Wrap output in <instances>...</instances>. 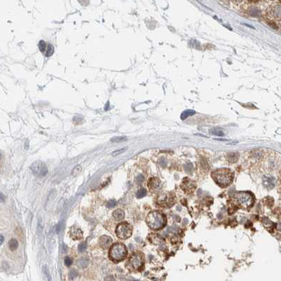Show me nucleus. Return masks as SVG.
Masks as SVG:
<instances>
[{
  "label": "nucleus",
  "instance_id": "6ab92c4d",
  "mask_svg": "<svg viewBox=\"0 0 281 281\" xmlns=\"http://www.w3.org/2000/svg\"><path fill=\"white\" fill-rule=\"evenodd\" d=\"M127 140V136H115V137L112 138L111 139V141L114 143H120V142H123V141H125Z\"/></svg>",
  "mask_w": 281,
  "mask_h": 281
},
{
  "label": "nucleus",
  "instance_id": "412c9836",
  "mask_svg": "<svg viewBox=\"0 0 281 281\" xmlns=\"http://www.w3.org/2000/svg\"><path fill=\"white\" fill-rule=\"evenodd\" d=\"M38 47L39 49L40 50L41 52H45V51L46 50V43L44 40H41L38 43Z\"/></svg>",
  "mask_w": 281,
  "mask_h": 281
},
{
  "label": "nucleus",
  "instance_id": "c85d7f7f",
  "mask_svg": "<svg viewBox=\"0 0 281 281\" xmlns=\"http://www.w3.org/2000/svg\"><path fill=\"white\" fill-rule=\"evenodd\" d=\"M64 264L67 266H70L72 264V259L69 256H67L65 258H64Z\"/></svg>",
  "mask_w": 281,
  "mask_h": 281
},
{
  "label": "nucleus",
  "instance_id": "2f4dec72",
  "mask_svg": "<svg viewBox=\"0 0 281 281\" xmlns=\"http://www.w3.org/2000/svg\"><path fill=\"white\" fill-rule=\"evenodd\" d=\"M105 281H115V278L112 277V276H107V277L106 278Z\"/></svg>",
  "mask_w": 281,
  "mask_h": 281
},
{
  "label": "nucleus",
  "instance_id": "6e6552de",
  "mask_svg": "<svg viewBox=\"0 0 281 281\" xmlns=\"http://www.w3.org/2000/svg\"><path fill=\"white\" fill-rule=\"evenodd\" d=\"M158 202L159 205H160L161 206H170L172 205V204H173L174 199L170 194H160L159 196L158 199Z\"/></svg>",
  "mask_w": 281,
  "mask_h": 281
},
{
  "label": "nucleus",
  "instance_id": "c756f323",
  "mask_svg": "<svg viewBox=\"0 0 281 281\" xmlns=\"http://www.w3.org/2000/svg\"><path fill=\"white\" fill-rule=\"evenodd\" d=\"M144 180V177L142 175H139V176H137V177H136V181H137L138 182H142Z\"/></svg>",
  "mask_w": 281,
  "mask_h": 281
},
{
  "label": "nucleus",
  "instance_id": "39448f33",
  "mask_svg": "<svg viewBox=\"0 0 281 281\" xmlns=\"http://www.w3.org/2000/svg\"><path fill=\"white\" fill-rule=\"evenodd\" d=\"M236 199L238 204L246 209L250 208L254 204L253 196L248 192H239L236 196Z\"/></svg>",
  "mask_w": 281,
  "mask_h": 281
},
{
  "label": "nucleus",
  "instance_id": "0eeeda50",
  "mask_svg": "<svg viewBox=\"0 0 281 281\" xmlns=\"http://www.w3.org/2000/svg\"><path fill=\"white\" fill-rule=\"evenodd\" d=\"M129 262L133 269L139 270L144 266V257L141 254L134 253L129 258Z\"/></svg>",
  "mask_w": 281,
  "mask_h": 281
},
{
  "label": "nucleus",
  "instance_id": "f257e3e1",
  "mask_svg": "<svg viewBox=\"0 0 281 281\" xmlns=\"http://www.w3.org/2000/svg\"><path fill=\"white\" fill-rule=\"evenodd\" d=\"M146 223L151 229L160 230L166 224V218L161 212L153 211L148 213L146 218Z\"/></svg>",
  "mask_w": 281,
  "mask_h": 281
},
{
  "label": "nucleus",
  "instance_id": "1a4fd4ad",
  "mask_svg": "<svg viewBox=\"0 0 281 281\" xmlns=\"http://www.w3.org/2000/svg\"><path fill=\"white\" fill-rule=\"evenodd\" d=\"M148 187L151 192H157L162 189V183L159 179L153 177V178L150 179Z\"/></svg>",
  "mask_w": 281,
  "mask_h": 281
},
{
  "label": "nucleus",
  "instance_id": "bb28decb",
  "mask_svg": "<svg viewBox=\"0 0 281 281\" xmlns=\"http://www.w3.org/2000/svg\"><path fill=\"white\" fill-rule=\"evenodd\" d=\"M86 243L85 242H82L79 244V246H78V249H79V251L80 252H83L85 249H86Z\"/></svg>",
  "mask_w": 281,
  "mask_h": 281
},
{
  "label": "nucleus",
  "instance_id": "7ed1b4c3",
  "mask_svg": "<svg viewBox=\"0 0 281 281\" xmlns=\"http://www.w3.org/2000/svg\"><path fill=\"white\" fill-rule=\"evenodd\" d=\"M127 256V249L124 244L117 242L111 246L109 251V256L115 262L123 261Z\"/></svg>",
  "mask_w": 281,
  "mask_h": 281
},
{
  "label": "nucleus",
  "instance_id": "473e14b6",
  "mask_svg": "<svg viewBox=\"0 0 281 281\" xmlns=\"http://www.w3.org/2000/svg\"><path fill=\"white\" fill-rule=\"evenodd\" d=\"M3 241H4V237L3 235H1V244H2Z\"/></svg>",
  "mask_w": 281,
  "mask_h": 281
},
{
  "label": "nucleus",
  "instance_id": "9b49d317",
  "mask_svg": "<svg viewBox=\"0 0 281 281\" xmlns=\"http://www.w3.org/2000/svg\"><path fill=\"white\" fill-rule=\"evenodd\" d=\"M112 242V240L110 237L107 235H103L99 239V244L103 249H107L109 247L111 243Z\"/></svg>",
  "mask_w": 281,
  "mask_h": 281
},
{
  "label": "nucleus",
  "instance_id": "393cba45",
  "mask_svg": "<svg viewBox=\"0 0 281 281\" xmlns=\"http://www.w3.org/2000/svg\"><path fill=\"white\" fill-rule=\"evenodd\" d=\"M116 204H117V201H115V199H112L110 200V201H108L107 204V206L109 208H114V207L116 206Z\"/></svg>",
  "mask_w": 281,
  "mask_h": 281
},
{
  "label": "nucleus",
  "instance_id": "ddd939ff",
  "mask_svg": "<svg viewBox=\"0 0 281 281\" xmlns=\"http://www.w3.org/2000/svg\"><path fill=\"white\" fill-rule=\"evenodd\" d=\"M275 179L273 177H269L264 176L263 177V183L264 185L265 186L266 188L268 189H271L274 187L275 186Z\"/></svg>",
  "mask_w": 281,
  "mask_h": 281
},
{
  "label": "nucleus",
  "instance_id": "a211bd4d",
  "mask_svg": "<svg viewBox=\"0 0 281 281\" xmlns=\"http://www.w3.org/2000/svg\"><path fill=\"white\" fill-rule=\"evenodd\" d=\"M55 52V47L52 44H48L47 50L45 52V57H49L52 56V54Z\"/></svg>",
  "mask_w": 281,
  "mask_h": 281
},
{
  "label": "nucleus",
  "instance_id": "72a5a7b5",
  "mask_svg": "<svg viewBox=\"0 0 281 281\" xmlns=\"http://www.w3.org/2000/svg\"><path fill=\"white\" fill-rule=\"evenodd\" d=\"M280 3H281V1H280Z\"/></svg>",
  "mask_w": 281,
  "mask_h": 281
},
{
  "label": "nucleus",
  "instance_id": "2eb2a0df",
  "mask_svg": "<svg viewBox=\"0 0 281 281\" xmlns=\"http://www.w3.org/2000/svg\"><path fill=\"white\" fill-rule=\"evenodd\" d=\"M227 159L231 163H234L237 162L239 159V154L237 153H230L227 155Z\"/></svg>",
  "mask_w": 281,
  "mask_h": 281
},
{
  "label": "nucleus",
  "instance_id": "4be33fe9",
  "mask_svg": "<svg viewBox=\"0 0 281 281\" xmlns=\"http://www.w3.org/2000/svg\"><path fill=\"white\" fill-rule=\"evenodd\" d=\"M81 172V167L80 165H77V166H76L73 169V170H72V172H71V175L74 176V177H76V176L79 175Z\"/></svg>",
  "mask_w": 281,
  "mask_h": 281
},
{
  "label": "nucleus",
  "instance_id": "7c9ffc66",
  "mask_svg": "<svg viewBox=\"0 0 281 281\" xmlns=\"http://www.w3.org/2000/svg\"><path fill=\"white\" fill-rule=\"evenodd\" d=\"M160 164L162 165V166H165L167 164V161L165 158H161L160 160Z\"/></svg>",
  "mask_w": 281,
  "mask_h": 281
},
{
  "label": "nucleus",
  "instance_id": "aec40b11",
  "mask_svg": "<svg viewBox=\"0 0 281 281\" xmlns=\"http://www.w3.org/2000/svg\"><path fill=\"white\" fill-rule=\"evenodd\" d=\"M147 191L145 188H141L137 192H136V197L138 199H141V198L144 197L146 195Z\"/></svg>",
  "mask_w": 281,
  "mask_h": 281
},
{
  "label": "nucleus",
  "instance_id": "20e7f679",
  "mask_svg": "<svg viewBox=\"0 0 281 281\" xmlns=\"http://www.w3.org/2000/svg\"><path fill=\"white\" fill-rule=\"evenodd\" d=\"M132 227L130 224L128 223H121L117 226L115 232L117 237L122 240L128 239L131 236L132 234Z\"/></svg>",
  "mask_w": 281,
  "mask_h": 281
},
{
  "label": "nucleus",
  "instance_id": "f8f14e48",
  "mask_svg": "<svg viewBox=\"0 0 281 281\" xmlns=\"http://www.w3.org/2000/svg\"><path fill=\"white\" fill-rule=\"evenodd\" d=\"M269 12L273 17L276 19L281 18V6L280 5H273L270 7Z\"/></svg>",
  "mask_w": 281,
  "mask_h": 281
},
{
  "label": "nucleus",
  "instance_id": "f03ea898",
  "mask_svg": "<svg viewBox=\"0 0 281 281\" xmlns=\"http://www.w3.org/2000/svg\"><path fill=\"white\" fill-rule=\"evenodd\" d=\"M213 178L219 186L225 187L230 185L233 180V174L228 169H219L212 173Z\"/></svg>",
  "mask_w": 281,
  "mask_h": 281
},
{
  "label": "nucleus",
  "instance_id": "9d476101",
  "mask_svg": "<svg viewBox=\"0 0 281 281\" xmlns=\"http://www.w3.org/2000/svg\"><path fill=\"white\" fill-rule=\"evenodd\" d=\"M70 237L73 240H81L83 238V232L81 230L76 226H72L69 231Z\"/></svg>",
  "mask_w": 281,
  "mask_h": 281
},
{
  "label": "nucleus",
  "instance_id": "5701e85b",
  "mask_svg": "<svg viewBox=\"0 0 281 281\" xmlns=\"http://www.w3.org/2000/svg\"><path fill=\"white\" fill-rule=\"evenodd\" d=\"M77 276H78V273L76 270H71L69 272V277L70 280H73V279L76 278Z\"/></svg>",
  "mask_w": 281,
  "mask_h": 281
},
{
  "label": "nucleus",
  "instance_id": "cd10ccee",
  "mask_svg": "<svg viewBox=\"0 0 281 281\" xmlns=\"http://www.w3.org/2000/svg\"><path fill=\"white\" fill-rule=\"evenodd\" d=\"M263 223H264V225H265L266 228V227L267 228H268V227H270L272 225H273V223H272L270 220H268V218H264V220H263Z\"/></svg>",
  "mask_w": 281,
  "mask_h": 281
},
{
  "label": "nucleus",
  "instance_id": "b1692460",
  "mask_svg": "<svg viewBox=\"0 0 281 281\" xmlns=\"http://www.w3.org/2000/svg\"><path fill=\"white\" fill-rule=\"evenodd\" d=\"M127 149V147H125V148H121V149L117 150V151H114V152L112 153V156H118V155H119V154H121V153H124V151H125Z\"/></svg>",
  "mask_w": 281,
  "mask_h": 281
},
{
  "label": "nucleus",
  "instance_id": "a878e982",
  "mask_svg": "<svg viewBox=\"0 0 281 281\" xmlns=\"http://www.w3.org/2000/svg\"><path fill=\"white\" fill-rule=\"evenodd\" d=\"M212 133L214 135H217V136H223V133L222 132L221 130H218L217 129H212Z\"/></svg>",
  "mask_w": 281,
  "mask_h": 281
},
{
  "label": "nucleus",
  "instance_id": "4468645a",
  "mask_svg": "<svg viewBox=\"0 0 281 281\" xmlns=\"http://www.w3.org/2000/svg\"><path fill=\"white\" fill-rule=\"evenodd\" d=\"M112 216L116 220H121L124 218V212L121 209L115 210L112 213Z\"/></svg>",
  "mask_w": 281,
  "mask_h": 281
},
{
  "label": "nucleus",
  "instance_id": "423d86ee",
  "mask_svg": "<svg viewBox=\"0 0 281 281\" xmlns=\"http://www.w3.org/2000/svg\"><path fill=\"white\" fill-rule=\"evenodd\" d=\"M31 170H32L33 173L34 175L37 176V177H43L47 175L48 172V169L45 163H43L41 161L34 162L32 165H31Z\"/></svg>",
  "mask_w": 281,
  "mask_h": 281
},
{
  "label": "nucleus",
  "instance_id": "f3484780",
  "mask_svg": "<svg viewBox=\"0 0 281 281\" xmlns=\"http://www.w3.org/2000/svg\"><path fill=\"white\" fill-rule=\"evenodd\" d=\"M19 244H18V241L16 239H11L9 242V247L11 251H14L17 249Z\"/></svg>",
  "mask_w": 281,
  "mask_h": 281
},
{
  "label": "nucleus",
  "instance_id": "dca6fc26",
  "mask_svg": "<svg viewBox=\"0 0 281 281\" xmlns=\"http://www.w3.org/2000/svg\"><path fill=\"white\" fill-rule=\"evenodd\" d=\"M77 264L79 265V266L80 267V268H86V267L88 266V264H89V260H88V258L86 257H82L78 260Z\"/></svg>",
  "mask_w": 281,
  "mask_h": 281
}]
</instances>
